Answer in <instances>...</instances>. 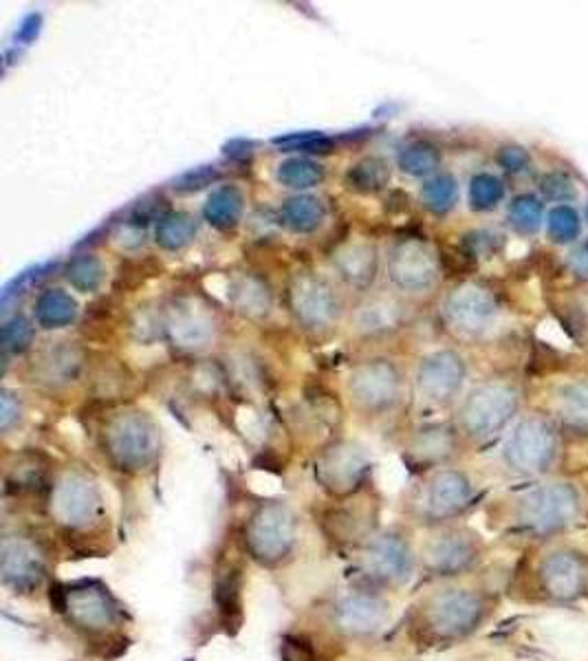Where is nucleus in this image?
<instances>
[{
    "label": "nucleus",
    "mask_w": 588,
    "mask_h": 661,
    "mask_svg": "<svg viewBox=\"0 0 588 661\" xmlns=\"http://www.w3.org/2000/svg\"><path fill=\"white\" fill-rule=\"evenodd\" d=\"M366 468L368 461L364 452L351 446V443H342V446H335L322 454L318 463V474L324 487H329V490L351 492L353 487L362 481Z\"/></svg>",
    "instance_id": "nucleus-19"
},
{
    "label": "nucleus",
    "mask_w": 588,
    "mask_h": 661,
    "mask_svg": "<svg viewBox=\"0 0 588 661\" xmlns=\"http://www.w3.org/2000/svg\"><path fill=\"white\" fill-rule=\"evenodd\" d=\"M485 558V543L472 529H445L430 540L426 560L437 576H465Z\"/></svg>",
    "instance_id": "nucleus-11"
},
{
    "label": "nucleus",
    "mask_w": 588,
    "mask_h": 661,
    "mask_svg": "<svg viewBox=\"0 0 588 661\" xmlns=\"http://www.w3.org/2000/svg\"><path fill=\"white\" fill-rule=\"evenodd\" d=\"M465 377V364L452 351L428 355L417 371L419 395L430 404H448L459 393Z\"/></svg>",
    "instance_id": "nucleus-15"
},
{
    "label": "nucleus",
    "mask_w": 588,
    "mask_h": 661,
    "mask_svg": "<svg viewBox=\"0 0 588 661\" xmlns=\"http://www.w3.org/2000/svg\"><path fill=\"white\" fill-rule=\"evenodd\" d=\"M454 446H456L454 432L448 428L434 426V428L423 430V435L419 437L415 450L421 454L423 459L439 461V459L448 457V454H452Z\"/></svg>",
    "instance_id": "nucleus-40"
},
{
    "label": "nucleus",
    "mask_w": 588,
    "mask_h": 661,
    "mask_svg": "<svg viewBox=\"0 0 588 661\" xmlns=\"http://www.w3.org/2000/svg\"><path fill=\"white\" fill-rule=\"evenodd\" d=\"M404 393V375L390 360L359 362L348 375V395L364 413H386L399 404Z\"/></svg>",
    "instance_id": "nucleus-9"
},
{
    "label": "nucleus",
    "mask_w": 588,
    "mask_h": 661,
    "mask_svg": "<svg viewBox=\"0 0 588 661\" xmlns=\"http://www.w3.org/2000/svg\"><path fill=\"white\" fill-rule=\"evenodd\" d=\"M569 263H571L573 274H577L580 278H588V249L586 247L573 252Z\"/></svg>",
    "instance_id": "nucleus-45"
},
{
    "label": "nucleus",
    "mask_w": 588,
    "mask_h": 661,
    "mask_svg": "<svg viewBox=\"0 0 588 661\" xmlns=\"http://www.w3.org/2000/svg\"><path fill=\"white\" fill-rule=\"evenodd\" d=\"M31 338H34V329H31V322L27 318L16 316L5 324V329H3L5 351L23 353L25 349H29Z\"/></svg>",
    "instance_id": "nucleus-41"
},
{
    "label": "nucleus",
    "mask_w": 588,
    "mask_h": 661,
    "mask_svg": "<svg viewBox=\"0 0 588 661\" xmlns=\"http://www.w3.org/2000/svg\"><path fill=\"white\" fill-rule=\"evenodd\" d=\"M370 562L377 569V576L392 578V580H404L410 573V551L404 540L399 538H386L373 549L370 554Z\"/></svg>",
    "instance_id": "nucleus-29"
},
{
    "label": "nucleus",
    "mask_w": 588,
    "mask_h": 661,
    "mask_svg": "<svg viewBox=\"0 0 588 661\" xmlns=\"http://www.w3.org/2000/svg\"><path fill=\"white\" fill-rule=\"evenodd\" d=\"M227 298H230L234 311L252 320L267 318L271 305H274L267 283L256 274L232 276L230 285H227Z\"/></svg>",
    "instance_id": "nucleus-22"
},
{
    "label": "nucleus",
    "mask_w": 588,
    "mask_h": 661,
    "mask_svg": "<svg viewBox=\"0 0 588 661\" xmlns=\"http://www.w3.org/2000/svg\"><path fill=\"white\" fill-rule=\"evenodd\" d=\"M560 457V435L549 419L525 417L503 446V463L518 476L549 474Z\"/></svg>",
    "instance_id": "nucleus-5"
},
{
    "label": "nucleus",
    "mask_w": 588,
    "mask_h": 661,
    "mask_svg": "<svg viewBox=\"0 0 588 661\" xmlns=\"http://www.w3.org/2000/svg\"><path fill=\"white\" fill-rule=\"evenodd\" d=\"M421 199L432 212H448L454 208L456 199H459V183H456L452 175L432 177L430 181H426V186L421 188Z\"/></svg>",
    "instance_id": "nucleus-35"
},
{
    "label": "nucleus",
    "mask_w": 588,
    "mask_h": 661,
    "mask_svg": "<svg viewBox=\"0 0 588 661\" xmlns=\"http://www.w3.org/2000/svg\"><path fill=\"white\" fill-rule=\"evenodd\" d=\"M196 236V221L188 212H170L157 223V245L168 252H179Z\"/></svg>",
    "instance_id": "nucleus-30"
},
{
    "label": "nucleus",
    "mask_w": 588,
    "mask_h": 661,
    "mask_svg": "<svg viewBox=\"0 0 588 661\" xmlns=\"http://www.w3.org/2000/svg\"><path fill=\"white\" fill-rule=\"evenodd\" d=\"M474 496L472 481L459 470H441L430 479L426 490V512L437 520L459 516L470 507Z\"/></svg>",
    "instance_id": "nucleus-17"
},
{
    "label": "nucleus",
    "mask_w": 588,
    "mask_h": 661,
    "mask_svg": "<svg viewBox=\"0 0 588 661\" xmlns=\"http://www.w3.org/2000/svg\"><path fill=\"white\" fill-rule=\"evenodd\" d=\"M280 219L293 232L311 234L324 223L326 208L320 199L302 194V197L285 201V205L280 208Z\"/></svg>",
    "instance_id": "nucleus-25"
},
{
    "label": "nucleus",
    "mask_w": 588,
    "mask_h": 661,
    "mask_svg": "<svg viewBox=\"0 0 588 661\" xmlns=\"http://www.w3.org/2000/svg\"><path fill=\"white\" fill-rule=\"evenodd\" d=\"M525 635L529 653L549 661H588V615L580 609H540Z\"/></svg>",
    "instance_id": "nucleus-4"
},
{
    "label": "nucleus",
    "mask_w": 588,
    "mask_h": 661,
    "mask_svg": "<svg viewBox=\"0 0 588 661\" xmlns=\"http://www.w3.org/2000/svg\"><path fill=\"white\" fill-rule=\"evenodd\" d=\"M34 316L42 329H62L69 327L78 316V305L67 291L45 289L36 300Z\"/></svg>",
    "instance_id": "nucleus-24"
},
{
    "label": "nucleus",
    "mask_w": 588,
    "mask_h": 661,
    "mask_svg": "<svg viewBox=\"0 0 588 661\" xmlns=\"http://www.w3.org/2000/svg\"><path fill=\"white\" fill-rule=\"evenodd\" d=\"M249 540H252V549L258 558H280L293 543V518L289 509L282 505L260 509L254 516L252 529H249Z\"/></svg>",
    "instance_id": "nucleus-16"
},
{
    "label": "nucleus",
    "mask_w": 588,
    "mask_h": 661,
    "mask_svg": "<svg viewBox=\"0 0 588 661\" xmlns=\"http://www.w3.org/2000/svg\"><path fill=\"white\" fill-rule=\"evenodd\" d=\"M71 609L78 615V620L86 626H95V624H104L113 620V604L108 593L102 589H86L82 593L75 595V600L71 602Z\"/></svg>",
    "instance_id": "nucleus-34"
},
{
    "label": "nucleus",
    "mask_w": 588,
    "mask_h": 661,
    "mask_svg": "<svg viewBox=\"0 0 588 661\" xmlns=\"http://www.w3.org/2000/svg\"><path fill=\"white\" fill-rule=\"evenodd\" d=\"M388 280L392 287L406 294H426L439 278V260L419 238H406L390 249Z\"/></svg>",
    "instance_id": "nucleus-10"
},
{
    "label": "nucleus",
    "mask_w": 588,
    "mask_h": 661,
    "mask_svg": "<svg viewBox=\"0 0 588 661\" xmlns=\"http://www.w3.org/2000/svg\"><path fill=\"white\" fill-rule=\"evenodd\" d=\"M496 598L492 593L472 587H450L423 606V624L434 642L450 644L474 635L492 617Z\"/></svg>",
    "instance_id": "nucleus-3"
},
{
    "label": "nucleus",
    "mask_w": 588,
    "mask_h": 661,
    "mask_svg": "<svg viewBox=\"0 0 588 661\" xmlns=\"http://www.w3.org/2000/svg\"><path fill=\"white\" fill-rule=\"evenodd\" d=\"M518 410V393L507 384H485L465 399L459 410V428L470 439L498 435Z\"/></svg>",
    "instance_id": "nucleus-7"
},
{
    "label": "nucleus",
    "mask_w": 588,
    "mask_h": 661,
    "mask_svg": "<svg viewBox=\"0 0 588 661\" xmlns=\"http://www.w3.org/2000/svg\"><path fill=\"white\" fill-rule=\"evenodd\" d=\"M243 203H245L243 192L236 186H221L210 194V199L203 208V214L205 219H208V223L219 227V230H227V227L236 225L238 219H241Z\"/></svg>",
    "instance_id": "nucleus-28"
},
{
    "label": "nucleus",
    "mask_w": 588,
    "mask_h": 661,
    "mask_svg": "<svg viewBox=\"0 0 588 661\" xmlns=\"http://www.w3.org/2000/svg\"><path fill=\"white\" fill-rule=\"evenodd\" d=\"M64 276H67L69 283L78 291H82V294H91V291H97L102 287L106 272H104V263L97 256L78 254L67 263Z\"/></svg>",
    "instance_id": "nucleus-32"
},
{
    "label": "nucleus",
    "mask_w": 588,
    "mask_h": 661,
    "mask_svg": "<svg viewBox=\"0 0 588 661\" xmlns=\"http://www.w3.org/2000/svg\"><path fill=\"white\" fill-rule=\"evenodd\" d=\"M547 230L553 243H571L580 236V216H577V212L569 208V205H555L549 212Z\"/></svg>",
    "instance_id": "nucleus-37"
},
{
    "label": "nucleus",
    "mask_w": 588,
    "mask_h": 661,
    "mask_svg": "<svg viewBox=\"0 0 588 661\" xmlns=\"http://www.w3.org/2000/svg\"><path fill=\"white\" fill-rule=\"evenodd\" d=\"M514 593L536 609H580L588 602V545L564 538L527 547L514 569Z\"/></svg>",
    "instance_id": "nucleus-1"
},
{
    "label": "nucleus",
    "mask_w": 588,
    "mask_h": 661,
    "mask_svg": "<svg viewBox=\"0 0 588 661\" xmlns=\"http://www.w3.org/2000/svg\"><path fill=\"white\" fill-rule=\"evenodd\" d=\"M111 457L126 470H141L157 459L159 437L152 421L137 410L119 413L108 421L104 432Z\"/></svg>",
    "instance_id": "nucleus-8"
},
{
    "label": "nucleus",
    "mask_w": 588,
    "mask_h": 661,
    "mask_svg": "<svg viewBox=\"0 0 588 661\" xmlns=\"http://www.w3.org/2000/svg\"><path fill=\"white\" fill-rule=\"evenodd\" d=\"M324 168L311 159L293 157L278 166V181L291 190H307L324 181Z\"/></svg>",
    "instance_id": "nucleus-33"
},
{
    "label": "nucleus",
    "mask_w": 588,
    "mask_h": 661,
    "mask_svg": "<svg viewBox=\"0 0 588 661\" xmlns=\"http://www.w3.org/2000/svg\"><path fill=\"white\" fill-rule=\"evenodd\" d=\"M219 179H221L219 170L210 168V166H203V168L185 172V175L177 183H174V190H177V192H196V190H203L205 186H212V183H216Z\"/></svg>",
    "instance_id": "nucleus-43"
},
{
    "label": "nucleus",
    "mask_w": 588,
    "mask_h": 661,
    "mask_svg": "<svg viewBox=\"0 0 588 661\" xmlns=\"http://www.w3.org/2000/svg\"><path fill=\"white\" fill-rule=\"evenodd\" d=\"M404 322V305L388 294L366 296L351 313V329L362 338H384Z\"/></svg>",
    "instance_id": "nucleus-18"
},
{
    "label": "nucleus",
    "mask_w": 588,
    "mask_h": 661,
    "mask_svg": "<svg viewBox=\"0 0 588 661\" xmlns=\"http://www.w3.org/2000/svg\"><path fill=\"white\" fill-rule=\"evenodd\" d=\"M161 327L168 340L183 351H201L214 340L212 313L192 298H172L161 313Z\"/></svg>",
    "instance_id": "nucleus-12"
},
{
    "label": "nucleus",
    "mask_w": 588,
    "mask_h": 661,
    "mask_svg": "<svg viewBox=\"0 0 588 661\" xmlns=\"http://www.w3.org/2000/svg\"><path fill=\"white\" fill-rule=\"evenodd\" d=\"M553 415L562 430L575 437H588V382H571L553 397Z\"/></svg>",
    "instance_id": "nucleus-23"
},
{
    "label": "nucleus",
    "mask_w": 588,
    "mask_h": 661,
    "mask_svg": "<svg viewBox=\"0 0 588 661\" xmlns=\"http://www.w3.org/2000/svg\"><path fill=\"white\" fill-rule=\"evenodd\" d=\"M586 216H588V210H586Z\"/></svg>",
    "instance_id": "nucleus-46"
},
{
    "label": "nucleus",
    "mask_w": 588,
    "mask_h": 661,
    "mask_svg": "<svg viewBox=\"0 0 588 661\" xmlns=\"http://www.w3.org/2000/svg\"><path fill=\"white\" fill-rule=\"evenodd\" d=\"M340 620L355 633L373 631L384 620V606L373 598H366V595H355L340 606Z\"/></svg>",
    "instance_id": "nucleus-31"
},
{
    "label": "nucleus",
    "mask_w": 588,
    "mask_h": 661,
    "mask_svg": "<svg viewBox=\"0 0 588 661\" xmlns=\"http://www.w3.org/2000/svg\"><path fill=\"white\" fill-rule=\"evenodd\" d=\"M496 309L494 296L474 285L454 289L443 305L450 327L467 335H481L487 331L496 318Z\"/></svg>",
    "instance_id": "nucleus-14"
},
{
    "label": "nucleus",
    "mask_w": 588,
    "mask_h": 661,
    "mask_svg": "<svg viewBox=\"0 0 588 661\" xmlns=\"http://www.w3.org/2000/svg\"><path fill=\"white\" fill-rule=\"evenodd\" d=\"M287 307L302 329L326 331L342 316V298L329 278L315 272L293 274L287 285Z\"/></svg>",
    "instance_id": "nucleus-6"
},
{
    "label": "nucleus",
    "mask_w": 588,
    "mask_h": 661,
    "mask_svg": "<svg viewBox=\"0 0 588 661\" xmlns=\"http://www.w3.org/2000/svg\"><path fill=\"white\" fill-rule=\"evenodd\" d=\"M3 573L7 582H14L16 587H27V584H38L42 567L34 549L23 543H5Z\"/></svg>",
    "instance_id": "nucleus-26"
},
{
    "label": "nucleus",
    "mask_w": 588,
    "mask_h": 661,
    "mask_svg": "<svg viewBox=\"0 0 588 661\" xmlns=\"http://www.w3.org/2000/svg\"><path fill=\"white\" fill-rule=\"evenodd\" d=\"M333 267L348 287L355 291H366L377 276V247L366 241L344 243L335 249Z\"/></svg>",
    "instance_id": "nucleus-20"
},
{
    "label": "nucleus",
    "mask_w": 588,
    "mask_h": 661,
    "mask_svg": "<svg viewBox=\"0 0 588 661\" xmlns=\"http://www.w3.org/2000/svg\"><path fill=\"white\" fill-rule=\"evenodd\" d=\"M586 249H588V245H586Z\"/></svg>",
    "instance_id": "nucleus-47"
},
{
    "label": "nucleus",
    "mask_w": 588,
    "mask_h": 661,
    "mask_svg": "<svg viewBox=\"0 0 588 661\" xmlns=\"http://www.w3.org/2000/svg\"><path fill=\"white\" fill-rule=\"evenodd\" d=\"M496 161L500 166H503L507 172H520V170H525L529 166V153L522 146H516V144H509V146H503L496 153Z\"/></svg>",
    "instance_id": "nucleus-44"
},
{
    "label": "nucleus",
    "mask_w": 588,
    "mask_h": 661,
    "mask_svg": "<svg viewBox=\"0 0 588 661\" xmlns=\"http://www.w3.org/2000/svg\"><path fill=\"white\" fill-rule=\"evenodd\" d=\"M509 221L518 232H536L542 221V203L533 194H520L509 205Z\"/></svg>",
    "instance_id": "nucleus-38"
},
{
    "label": "nucleus",
    "mask_w": 588,
    "mask_h": 661,
    "mask_svg": "<svg viewBox=\"0 0 588 661\" xmlns=\"http://www.w3.org/2000/svg\"><path fill=\"white\" fill-rule=\"evenodd\" d=\"M439 164H441L439 150L430 144H423V142L408 144L399 153V168L408 172V175H412V177L430 175V172L439 168Z\"/></svg>",
    "instance_id": "nucleus-36"
},
{
    "label": "nucleus",
    "mask_w": 588,
    "mask_h": 661,
    "mask_svg": "<svg viewBox=\"0 0 588 661\" xmlns=\"http://www.w3.org/2000/svg\"><path fill=\"white\" fill-rule=\"evenodd\" d=\"M84 368H89V355L75 342L47 344L29 360L31 379L49 388L73 384Z\"/></svg>",
    "instance_id": "nucleus-13"
},
{
    "label": "nucleus",
    "mask_w": 588,
    "mask_h": 661,
    "mask_svg": "<svg viewBox=\"0 0 588 661\" xmlns=\"http://www.w3.org/2000/svg\"><path fill=\"white\" fill-rule=\"evenodd\" d=\"M97 505H100L97 490L93 483L82 479V476L69 474L67 479L60 483L56 492V507L62 520H67V523H86V520L93 518Z\"/></svg>",
    "instance_id": "nucleus-21"
},
{
    "label": "nucleus",
    "mask_w": 588,
    "mask_h": 661,
    "mask_svg": "<svg viewBox=\"0 0 588 661\" xmlns=\"http://www.w3.org/2000/svg\"><path fill=\"white\" fill-rule=\"evenodd\" d=\"M500 512L505 532L527 547L573 538L588 525V501L573 481L553 479L511 496Z\"/></svg>",
    "instance_id": "nucleus-2"
},
{
    "label": "nucleus",
    "mask_w": 588,
    "mask_h": 661,
    "mask_svg": "<svg viewBox=\"0 0 588 661\" xmlns=\"http://www.w3.org/2000/svg\"><path fill=\"white\" fill-rule=\"evenodd\" d=\"M540 190L547 199L551 201H569L575 197V186L573 181L562 175V172H549L540 181Z\"/></svg>",
    "instance_id": "nucleus-42"
},
{
    "label": "nucleus",
    "mask_w": 588,
    "mask_h": 661,
    "mask_svg": "<svg viewBox=\"0 0 588 661\" xmlns=\"http://www.w3.org/2000/svg\"><path fill=\"white\" fill-rule=\"evenodd\" d=\"M390 183V166L379 157H366L348 168L344 186L357 194H377Z\"/></svg>",
    "instance_id": "nucleus-27"
},
{
    "label": "nucleus",
    "mask_w": 588,
    "mask_h": 661,
    "mask_svg": "<svg viewBox=\"0 0 588 661\" xmlns=\"http://www.w3.org/2000/svg\"><path fill=\"white\" fill-rule=\"evenodd\" d=\"M505 197V188L503 181L498 177L489 175V172H481L476 175L470 183V203L474 210H492L494 205L500 203V199Z\"/></svg>",
    "instance_id": "nucleus-39"
}]
</instances>
